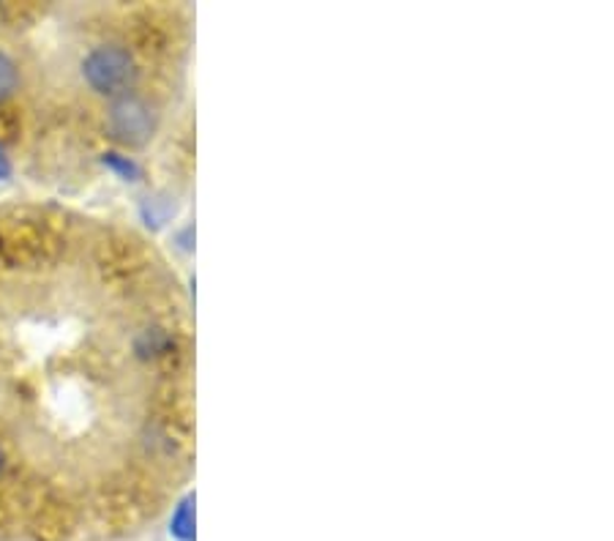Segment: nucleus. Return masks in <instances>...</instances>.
Segmentation results:
<instances>
[{
    "label": "nucleus",
    "mask_w": 614,
    "mask_h": 541,
    "mask_svg": "<svg viewBox=\"0 0 614 541\" xmlns=\"http://www.w3.org/2000/svg\"><path fill=\"white\" fill-rule=\"evenodd\" d=\"M17 90H20V66L9 53L0 50V105L14 99Z\"/></svg>",
    "instance_id": "obj_1"
},
{
    "label": "nucleus",
    "mask_w": 614,
    "mask_h": 541,
    "mask_svg": "<svg viewBox=\"0 0 614 541\" xmlns=\"http://www.w3.org/2000/svg\"><path fill=\"white\" fill-rule=\"evenodd\" d=\"M9 173H11V162H9V156H6L3 148H0V178H6Z\"/></svg>",
    "instance_id": "obj_2"
},
{
    "label": "nucleus",
    "mask_w": 614,
    "mask_h": 541,
    "mask_svg": "<svg viewBox=\"0 0 614 541\" xmlns=\"http://www.w3.org/2000/svg\"><path fill=\"white\" fill-rule=\"evenodd\" d=\"M6 482V457H3V452H0V484Z\"/></svg>",
    "instance_id": "obj_3"
}]
</instances>
